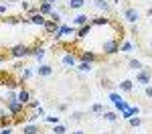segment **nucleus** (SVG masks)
<instances>
[{"instance_id": "1", "label": "nucleus", "mask_w": 152, "mask_h": 134, "mask_svg": "<svg viewBox=\"0 0 152 134\" xmlns=\"http://www.w3.org/2000/svg\"><path fill=\"white\" fill-rule=\"evenodd\" d=\"M136 85H142V87H146V85L152 83V73L150 69H144L142 67L140 71H136V81H134Z\"/></svg>"}, {"instance_id": "2", "label": "nucleus", "mask_w": 152, "mask_h": 134, "mask_svg": "<svg viewBox=\"0 0 152 134\" xmlns=\"http://www.w3.org/2000/svg\"><path fill=\"white\" fill-rule=\"evenodd\" d=\"M102 51H104V55H116V53H120V41L118 39H107V41H104Z\"/></svg>"}, {"instance_id": "3", "label": "nucleus", "mask_w": 152, "mask_h": 134, "mask_svg": "<svg viewBox=\"0 0 152 134\" xmlns=\"http://www.w3.org/2000/svg\"><path fill=\"white\" fill-rule=\"evenodd\" d=\"M10 57H14V59L31 57V47H26V45H14V47L10 49Z\"/></svg>"}, {"instance_id": "4", "label": "nucleus", "mask_w": 152, "mask_h": 134, "mask_svg": "<svg viewBox=\"0 0 152 134\" xmlns=\"http://www.w3.org/2000/svg\"><path fill=\"white\" fill-rule=\"evenodd\" d=\"M6 106H8V114L10 116H20L24 110H26V106L20 104L18 100H6Z\"/></svg>"}, {"instance_id": "5", "label": "nucleus", "mask_w": 152, "mask_h": 134, "mask_svg": "<svg viewBox=\"0 0 152 134\" xmlns=\"http://www.w3.org/2000/svg\"><path fill=\"white\" fill-rule=\"evenodd\" d=\"M75 33H77V29H75V26L61 24V26H59V31H57L53 37H55V39H63V37H71V35H75Z\"/></svg>"}, {"instance_id": "6", "label": "nucleus", "mask_w": 152, "mask_h": 134, "mask_svg": "<svg viewBox=\"0 0 152 134\" xmlns=\"http://www.w3.org/2000/svg\"><path fill=\"white\" fill-rule=\"evenodd\" d=\"M124 18H126L128 23L136 24V23H138V18H140V12L136 10V8H132V6H130V8H126V10H124Z\"/></svg>"}, {"instance_id": "7", "label": "nucleus", "mask_w": 152, "mask_h": 134, "mask_svg": "<svg viewBox=\"0 0 152 134\" xmlns=\"http://www.w3.org/2000/svg\"><path fill=\"white\" fill-rule=\"evenodd\" d=\"M26 18H28V23H31V24H37V26H45V23H47L45 14H41V12H35V14H28Z\"/></svg>"}, {"instance_id": "8", "label": "nucleus", "mask_w": 152, "mask_h": 134, "mask_svg": "<svg viewBox=\"0 0 152 134\" xmlns=\"http://www.w3.org/2000/svg\"><path fill=\"white\" fill-rule=\"evenodd\" d=\"M53 10H55V4H51L49 0H41V2H39V12H41V14L49 16Z\"/></svg>"}, {"instance_id": "9", "label": "nucleus", "mask_w": 152, "mask_h": 134, "mask_svg": "<svg viewBox=\"0 0 152 134\" xmlns=\"http://www.w3.org/2000/svg\"><path fill=\"white\" fill-rule=\"evenodd\" d=\"M61 63H63L65 67H75V65L79 63V59H77L73 53H65V55L61 57Z\"/></svg>"}, {"instance_id": "10", "label": "nucleus", "mask_w": 152, "mask_h": 134, "mask_svg": "<svg viewBox=\"0 0 152 134\" xmlns=\"http://www.w3.org/2000/svg\"><path fill=\"white\" fill-rule=\"evenodd\" d=\"M16 100H18L20 104H24V106H26V104H28V102H31L33 97H31V92L23 87V89H18V92H16Z\"/></svg>"}, {"instance_id": "11", "label": "nucleus", "mask_w": 152, "mask_h": 134, "mask_svg": "<svg viewBox=\"0 0 152 134\" xmlns=\"http://www.w3.org/2000/svg\"><path fill=\"white\" fill-rule=\"evenodd\" d=\"M138 114H140V108H138V106H130L128 110H124V112L120 114V118H124V120H130L132 116H138Z\"/></svg>"}, {"instance_id": "12", "label": "nucleus", "mask_w": 152, "mask_h": 134, "mask_svg": "<svg viewBox=\"0 0 152 134\" xmlns=\"http://www.w3.org/2000/svg\"><path fill=\"white\" fill-rule=\"evenodd\" d=\"M89 18H91V16H87V14H77V16H75V18H73V26H75V29H79V26H85V24L89 23Z\"/></svg>"}, {"instance_id": "13", "label": "nucleus", "mask_w": 152, "mask_h": 134, "mask_svg": "<svg viewBox=\"0 0 152 134\" xmlns=\"http://www.w3.org/2000/svg\"><path fill=\"white\" fill-rule=\"evenodd\" d=\"M51 73H53V67L47 65V63H41V65L37 67V75H39V77H49Z\"/></svg>"}, {"instance_id": "14", "label": "nucleus", "mask_w": 152, "mask_h": 134, "mask_svg": "<svg viewBox=\"0 0 152 134\" xmlns=\"http://www.w3.org/2000/svg\"><path fill=\"white\" fill-rule=\"evenodd\" d=\"M59 26H61V24H57L55 21L47 18V23H45V26H43V29H45V33H47V35H55V33L59 31Z\"/></svg>"}, {"instance_id": "15", "label": "nucleus", "mask_w": 152, "mask_h": 134, "mask_svg": "<svg viewBox=\"0 0 152 134\" xmlns=\"http://www.w3.org/2000/svg\"><path fill=\"white\" fill-rule=\"evenodd\" d=\"M97 59H99V57L95 55L94 51H81V53H79V61H89V63H95Z\"/></svg>"}, {"instance_id": "16", "label": "nucleus", "mask_w": 152, "mask_h": 134, "mask_svg": "<svg viewBox=\"0 0 152 134\" xmlns=\"http://www.w3.org/2000/svg\"><path fill=\"white\" fill-rule=\"evenodd\" d=\"M91 4H94L95 10H99V12H107L110 10V2H107V0H94Z\"/></svg>"}, {"instance_id": "17", "label": "nucleus", "mask_w": 152, "mask_h": 134, "mask_svg": "<svg viewBox=\"0 0 152 134\" xmlns=\"http://www.w3.org/2000/svg\"><path fill=\"white\" fill-rule=\"evenodd\" d=\"M85 2L87 0H67V8L69 10H79V8L85 6Z\"/></svg>"}, {"instance_id": "18", "label": "nucleus", "mask_w": 152, "mask_h": 134, "mask_svg": "<svg viewBox=\"0 0 152 134\" xmlns=\"http://www.w3.org/2000/svg\"><path fill=\"white\" fill-rule=\"evenodd\" d=\"M91 65H94V63H89V61H79V63L75 65V69H77V71H81V73H89L91 69H94Z\"/></svg>"}, {"instance_id": "19", "label": "nucleus", "mask_w": 152, "mask_h": 134, "mask_svg": "<svg viewBox=\"0 0 152 134\" xmlns=\"http://www.w3.org/2000/svg\"><path fill=\"white\" fill-rule=\"evenodd\" d=\"M89 33H91V23H87L85 26H79L77 29V39H85Z\"/></svg>"}, {"instance_id": "20", "label": "nucleus", "mask_w": 152, "mask_h": 134, "mask_svg": "<svg viewBox=\"0 0 152 134\" xmlns=\"http://www.w3.org/2000/svg\"><path fill=\"white\" fill-rule=\"evenodd\" d=\"M43 55H45V49L35 45V47H31V57H37L39 61H43Z\"/></svg>"}, {"instance_id": "21", "label": "nucleus", "mask_w": 152, "mask_h": 134, "mask_svg": "<svg viewBox=\"0 0 152 134\" xmlns=\"http://www.w3.org/2000/svg\"><path fill=\"white\" fill-rule=\"evenodd\" d=\"M89 23H91V26H102V24H110V18H105V16H94V18H89Z\"/></svg>"}, {"instance_id": "22", "label": "nucleus", "mask_w": 152, "mask_h": 134, "mask_svg": "<svg viewBox=\"0 0 152 134\" xmlns=\"http://www.w3.org/2000/svg\"><path fill=\"white\" fill-rule=\"evenodd\" d=\"M39 126L37 124H24L23 126V134H39Z\"/></svg>"}, {"instance_id": "23", "label": "nucleus", "mask_w": 152, "mask_h": 134, "mask_svg": "<svg viewBox=\"0 0 152 134\" xmlns=\"http://www.w3.org/2000/svg\"><path fill=\"white\" fill-rule=\"evenodd\" d=\"M120 89L130 94V92L134 89V81H132V79H124V81H120Z\"/></svg>"}, {"instance_id": "24", "label": "nucleus", "mask_w": 152, "mask_h": 134, "mask_svg": "<svg viewBox=\"0 0 152 134\" xmlns=\"http://www.w3.org/2000/svg\"><path fill=\"white\" fill-rule=\"evenodd\" d=\"M104 120H107V122H116L118 118H120V114L118 112H104V116H102Z\"/></svg>"}, {"instance_id": "25", "label": "nucleus", "mask_w": 152, "mask_h": 134, "mask_svg": "<svg viewBox=\"0 0 152 134\" xmlns=\"http://www.w3.org/2000/svg\"><path fill=\"white\" fill-rule=\"evenodd\" d=\"M120 51H122V53H132V51H134V43H132V41L122 43V45H120Z\"/></svg>"}, {"instance_id": "26", "label": "nucleus", "mask_w": 152, "mask_h": 134, "mask_svg": "<svg viewBox=\"0 0 152 134\" xmlns=\"http://www.w3.org/2000/svg\"><path fill=\"white\" fill-rule=\"evenodd\" d=\"M31 77H33V69L31 67H24L23 73H20V83H23L24 79H31Z\"/></svg>"}, {"instance_id": "27", "label": "nucleus", "mask_w": 152, "mask_h": 134, "mask_svg": "<svg viewBox=\"0 0 152 134\" xmlns=\"http://www.w3.org/2000/svg\"><path fill=\"white\" fill-rule=\"evenodd\" d=\"M65 132H67V126H65V124L59 122V124L53 126V134H65Z\"/></svg>"}, {"instance_id": "28", "label": "nucleus", "mask_w": 152, "mask_h": 134, "mask_svg": "<svg viewBox=\"0 0 152 134\" xmlns=\"http://www.w3.org/2000/svg\"><path fill=\"white\" fill-rule=\"evenodd\" d=\"M114 106H116V110L120 112V114H122L124 110H128V108H130V106H128V102H126V100H120V102H118V104H114Z\"/></svg>"}, {"instance_id": "29", "label": "nucleus", "mask_w": 152, "mask_h": 134, "mask_svg": "<svg viewBox=\"0 0 152 134\" xmlns=\"http://www.w3.org/2000/svg\"><path fill=\"white\" fill-rule=\"evenodd\" d=\"M49 18H51V21H55L57 24H63V16H61V14H59L57 10H53V12H51V14H49Z\"/></svg>"}, {"instance_id": "30", "label": "nucleus", "mask_w": 152, "mask_h": 134, "mask_svg": "<svg viewBox=\"0 0 152 134\" xmlns=\"http://www.w3.org/2000/svg\"><path fill=\"white\" fill-rule=\"evenodd\" d=\"M128 65H130V69H134V71H140V69H142V63L138 59H130Z\"/></svg>"}, {"instance_id": "31", "label": "nucleus", "mask_w": 152, "mask_h": 134, "mask_svg": "<svg viewBox=\"0 0 152 134\" xmlns=\"http://www.w3.org/2000/svg\"><path fill=\"white\" fill-rule=\"evenodd\" d=\"M128 122H130V126H132V128H138V126L142 124V120L138 118V116H132V118H130Z\"/></svg>"}, {"instance_id": "32", "label": "nucleus", "mask_w": 152, "mask_h": 134, "mask_svg": "<svg viewBox=\"0 0 152 134\" xmlns=\"http://www.w3.org/2000/svg\"><path fill=\"white\" fill-rule=\"evenodd\" d=\"M26 108L28 110H39L41 108V102H39V100H31V102L26 104Z\"/></svg>"}, {"instance_id": "33", "label": "nucleus", "mask_w": 152, "mask_h": 134, "mask_svg": "<svg viewBox=\"0 0 152 134\" xmlns=\"http://www.w3.org/2000/svg\"><path fill=\"white\" fill-rule=\"evenodd\" d=\"M8 24H18V23H23V18L20 16H8V18H4Z\"/></svg>"}, {"instance_id": "34", "label": "nucleus", "mask_w": 152, "mask_h": 134, "mask_svg": "<svg viewBox=\"0 0 152 134\" xmlns=\"http://www.w3.org/2000/svg\"><path fill=\"white\" fill-rule=\"evenodd\" d=\"M110 100H112V104H118V102L124 100V97L120 96V94H116V92H112V94H110Z\"/></svg>"}, {"instance_id": "35", "label": "nucleus", "mask_w": 152, "mask_h": 134, "mask_svg": "<svg viewBox=\"0 0 152 134\" xmlns=\"http://www.w3.org/2000/svg\"><path fill=\"white\" fill-rule=\"evenodd\" d=\"M91 112H94V114H104V106H102V104H94V106H91Z\"/></svg>"}, {"instance_id": "36", "label": "nucleus", "mask_w": 152, "mask_h": 134, "mask_svg": "<svg viewBox=\"0 0 152 134\" xmlns=\"http://www.w3.org/2000/svg\"><path fill=\"white\" fill-rule=\"evenodd\" d=\"M2 81H4V85H8V87H16V85H18L14 79H12V77H4Z\"/></svg>"}, {"instance_id": "37", "label": "nucleus", "mask_w": 152, "mask_h": 134, "mask_svg": "<svg viewBox=\"0 0 152 134\" xmlns=\"http://www.w3.org/2000/svg\"><path fill=\"white\" fill-rule=\"evenodd\" d=\"M45 122H49V124H59V116H45Z\"/></svg>"}, {"instance_id": "38", "label": "nucleus", "mask_w": 152, "mask_h": 134, "mask_svg": "<svg viewBox=\"0 0 152 134\" xmlns=\"http://www.w3.org/2000/svg\"><path fill=\"white\" fill-rule=\"evenodd\" d=\"M20 6H23V10H31V4H28V2H26V0H23V2H20Z\"/></svg>"}, {"instance_id": "39", "label": "nucleus", "mask_w": 152, "mask_h": 134, "mask_svg": "<svg viewBox=\"0 0 152 134\" xmlns=\"http://www.w3.org/2000/svg\"><path fill=\"white\" fill-rule=\"evenodd\" d=\"M144 92H146V96H148V97H152V83L146 85V87H144Z\"/></svg>"}, {"instance_id": "40", "label": "nucleus", "mask_w": 152, "mask_h": 134, "mask_svg": "<svg viewBox=\"0 0 152 134\" xmlns=\"http://www.w3.org/2000/svg\"><path fill=\"white\" fill-rule=\"evenodd\" d=\"M37 116H39V118H45V110L39 108V110H37Z\"/></svg>"}, {"instance_id": "41", "label": "nucleus", "mask_w": 152, "mask_h": 134, "mask_svg": "<svg viewBox=\"0 0 152 134\" xmlns=\"http://www.w3.org/2000/svg\"><path fill=\"white\" fill-rule=\"evenodd\" d=\"M0 134H12V130L6 126V128H2V130H0Z\"/></svg>"}, {"instance_id": "42", "label": "nucleus", "mask_w": 152, "mask_h": 134, "mask_svg": "<svg viewBox=\"0 0 152 134\" xmlns=\"http://www.w3.org/2000/svg\"><path fill=\"white\" fill-rule=\"evenodd\" d=\"M6 6L8 4H0V14H6Z\"/></svg>"}, {"instance_id": "43", "label": "nucleus", "mask_w": 152, "mask_h": 134, "mask_svg": "<svg viewBox=\"0 0 152 134\" xmlns=\"http://www.w3.org/2000/svg\"><path fill=\"white\" fill-rule=\"evenodd\" d=\"M6 100H16V94H14V92H10V94L6 96Z\"/></svg>"}, {"instance_id": "44", "label": "nucleus", "mask_w": 152, "mask_h": 134, "mask_svg": "<svg viewBox=\"0 0 152 134\" xmlns=\"http://www.w3.org/2000/svg\"><path fill=\"white\" fill-rule=\"evenodd\" d=\"M71 134H85V132H83V130H73Z\"/></svg>"}, {"instance_id": "45", "label": "nucleus", "mask_w": 152, "mask_h": 134, "mask_svg": "<svg viewBox=\"0 0 152 134\" xmlns=\"http://www.w3.org/2000/svg\"><path fill=\"white\" fill-rule=\"evenodd\" d=\"M148 16H150V18H152V8H150V10H148Z\"/></svg>"}, {"instance_id": "46", "label": "nucleus", "mask_w": 152, "mask_h": 134, "mask_svg": "<svg viewBox=\"0 0 152 134\" xmlns=\"http://www.w3.org/2000/svg\"><path fill=\"white\" fill-rule=\"evenodd\" d=\"M49 2H51V4H55V2H59V0H49Z\"/></svg>"}, {"instance_id": "47", "label": "nucleus", "mask_w": 152, "mask_h": 134, "mask_svg": "<svg viewBox=\"0 0 152 134\" xmlns=\"http://www.w3.org/2000/svg\"><path fill=\"white\" fill-rule=\"evenodd\" d=\"M150 47H152V41H150Z\"/></svg>"}, {"instance_id": "48", "label": "nucleus", "mask_w": 152, "mask_h": 134, "mask_svg": "<svg viewBox=\"0 0 152 134\" xmlns=\"http://www.w3.org/2000/svg\"><path fill=\"white\" fill-rule=\"evenodd\" d=\"M0 63H2V61H0Z\"/></svg>"}]
</instances>
